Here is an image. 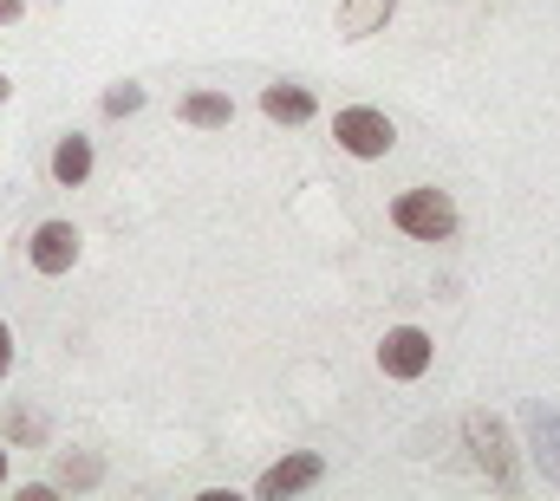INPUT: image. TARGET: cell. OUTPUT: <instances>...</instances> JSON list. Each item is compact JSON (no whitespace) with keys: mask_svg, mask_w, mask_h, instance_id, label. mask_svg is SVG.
Segmentation results:
<instances>
[{"mask_svg":"<svg viewBox=\"0 0 560 501\" xmlns=\"http://www.w3.org/2000/svg\"><path fill=\"white\" fill-rule=\"evenodd\" d=\"M392 222L405 235H418V242H443V235H456V202L443 189H405L392 202Z\"/></svg>","mask_w":560,"mask_h":501,"instance_id":"cell-1","label":"cell"},{"mask_svg":"<svg viewBox=\"0 0 560 501\" xmlns=\"http://www.w3.org/2000/svg\"><path fill=\"white\" fill-rule=\"evenodd\" d=\"M463 430H469V450H476V469H482V476H489L495 489H515L522 476H515V450H509V430H502V423H495L489 410H476V417H469Z\"/></svg>","mask_w":560,"mask_h":501,"instance_id":"cell-2","label":"cell"},{"mask_svg":"<svg viewBox=\"0 0 560 501\" xmlns=\"http://www.w3.org/2000/svg\"><path fill=\"white\" fill-rule=\"evenodd\" d=\"M332 137H339V150L346 156H385L392 143H398V130H392V118L385 112H372V105H352V112H339L332 118Z\"/></svg>","mask_w":560,"mask_h":501,"instance_id":"cell-3","label":"cell"},{"mask_svg":"<svg viewBox=\"0 0 560 501\" xmlns=\"http://www.w3.org/2000/svg\"><path fill=\"white\" fill-rule=\"evenodd\" d=\"M430 359H436V346H430L423 326H392L385 346H378V372L385 377H423L430 372Z\"/></svg>","mask_w":560,"mask_h":501,"instance_id":"cell-4","label":"cell"},{"mask_svg":"<svg viewBox=\"0 0 560 501\" xmlns=\"http://www.w3.org/2000/svg\"><path fill=\"white\" fill-rule=\"evenodd\" d=\"M26 260H33L39 273H66V267L79 260V229H72V222H39L33 242H26Z\"/></svg>","mask_w":560,"mask_h":501,"instance_id":"cell-5","label":"cell"},{"mask_svg":"<svg viewBox=\"0 0 560 501\" xmlns=\"http://www.w3.org/2000/svg\"><path fill=\"white\" fill-rule=\"evenodd\" d=\"M326 476V463L313 456V450H300V456H287V463H275L268 476H261V501H287V496H300V489H313Z\"/></svg>","mask_w":560,"mask_h":501,"instance_id":"cell-6","label":"cell"},{"mask_svg":"<svg viewBox=\"0 0 560 501\" xmlns=\"http://www.w3.org/2000/svg\"><path fill=\"white\" fill-rule=\"evenodd\" d=\"M528 443H535V463H541V476L560 482V417L548 404H528Z\"/></svg>","mask_w":560,"mask_h":501,"instance_id":"cell-7","label":"cell"},{"mask_svg":"<svg viewBox=\"0 0 560 501\" xmlns=\"http://www.w3.org/2000/svg\"><path fill=\"white\" fill-rule=\"evenodd\" d=\"M261 112H268L275 125H306V118H313V92H306V85H268V92H261Z\"/></svg>","mask_w":560,"mask_h":501,"instance_id":"cell-8","label":"cell"},{"mask_svg":"<svg viewBox=\"0 0 560 501\" xmlns=\"http://www.w3.org/2000/svg\"><path fill=\"white\" fill-rule=\"evenodd\" d=\"M392 7H398V0H346V7H339V33H346V39H365V33H378V26L392 20Z\"/></svg>","mask_w":560,"mask_h":501,"instance_id":"cell-9","label":"cell"},{"mask_svg":"<svg viewBox=\"0 0 560 501\" xmlns=\"http://www.w3.org/2000/svg\"><path fill=\"white\" fill-rule=\"evenodd\" d=\"M52 176H59L66 189H79V183L92 176V143H85V137H59V150H52Z\"/></svg>","mask_w":560,"mask_h":501,"instance_id":"cell-10","label":"cell"},{"mask_svg":"<svg viewBox=\"0 0 560 501\" xmlns=\"http://www.w3.org/2000/svg\"><path fill=\"white\" fill-rule=\"evenodd\" d=\"M183 118H189V125H202V130H215V125H229V118H235V105H229L222 92H196V98H183Z\"/></svg>","mask_w":560,"mask_h":501,"instance_id":"cell-11","label":"cell"},{"mask_svg":"<svg viewBox=\"0 0 560 501\" xmlns=\"http://www.w3.org/2000/svg\"><path fill=\"white\" fill-rule=\"evenodd\" d=\"M59 482H66V489H92V482H98V456H66V463H59Z\"/></svg>","mask_w":560,"mask_h":501,"instance_id":"cell-12","label":"cell"},{"mask_svg":"<svg viewBox=\"0 0 560 501\" xmlns=\"http://www.w3.org/2000/svg\"><path fill=\"white\" fill-rule=\"evenodd\" d=\"M138 105H143L138 85H118V92H105V112H112V118H125V112H138Z\"/></svg>","mask_w":560,"mask_h":501,"instance_id":"cell-13","label":"cell"},{"mask_svg":"<svg viewBox=\"0 0 560 501\" xmlns=\"http://www.w3.org/2000/svg\"><path fill=\"white\" fill-rule=\"evenodd\" d=\"M7 436H20V443H39V417L13 410V417H7Z\"/></svg>","mask_w":560,"mask_h":501,"instance_id":"cell-14","label":"cell"},{"mask_svg":"<svg viewBox=\"0 0 560 501\" xmlns=\"http://www.w3.org/2000/svg\"><path fill=\"white\" fill-rule=\"evenodd\" d=\"M13 372V333H7V326H0V377Z\"/></svg>","mask_w":560,"mask_h":501,"instance_id":"cell-15","label":"cell"},{"mask_svg":"<svg viewBox=\"0 0 560 501\" xmlns=\"http://www.w3.org/2000/svg\"><path fill=\"white\" fill-rule=\"evenodd\" d=\"M20 20V0H0V26H13Z\"/></svg>","mask_w":560,"mask_h":501,"instance_id":"cell-16","label":"cell"},{"mask_svg":"<svg viewBox=\"0 0 560 501\" xmlns=\"http://www.w3.org/2000/svg\"><path fill=\"white\" fill-rule=\"evenodd\" d=\"M0 482H7V450H0Z\"/></svg>","mask_w":560,"mask_h":501,"instance_id":"cell-17","label":"cell"},{"mask_svg":"<svg viewBox=\"0 0 560 501\" xmlns=\"http://www.w3.org/2000/svg\"><path fill=\"white\" fill-rule=\"evenodd\" d=\"M0 98H7V79H0Z\"/></svg>","mask_w":560,"mask_h":501,"instance_id":"cell-18","label":"cell"}]
</instances>
